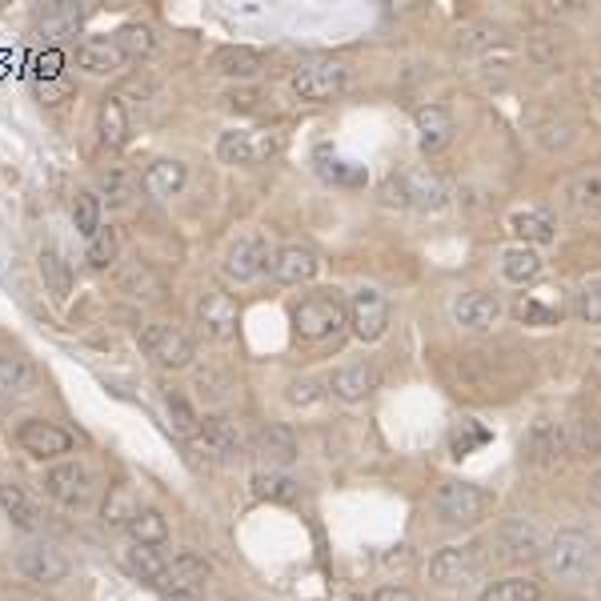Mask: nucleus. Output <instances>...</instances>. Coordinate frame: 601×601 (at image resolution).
Returning <instances> with one entry per match:
<instances>
[{"instance_id":"20e7f679","label":"nucleus","mask_w":601,"mask_h":601,"mask_svg":"<svg viewBox=\"0 0 601 601\" xmlns=\"http://www.w3.org/2000/svg\"><path fill=\"white\" fill-rule=\"evenodd\" d=\"M549 538L546 529L533 521V517H509L501 521L494 533V558L509 561V566H529V561H541Z\"/></svg>"},{"instance_id":"2f4dec72","label":"nucleus","mask_w":601,"mask_h":601,"mask_svg":"<svg viewBox=\"0 0 601 601\" xmlns=\"http://www.w3.org/2000/svg\"><path fill=\"white\" fill-rule=\"evenodd\" d=\"M169 578H173V586L177 590H189V593H200L205 586H209V578H213V566L200 553H177L173 558V566H169Z\"/></svg>"},{"instance_id":"4be33fe9","label":"nucleus","mask_w":601,"mask_h":601,"mask_svg":"<svg viewBox=\"0 0 601 601\" xmlns=\"http://www.w3.org/2000/svg\"><path fill=\"white\" fill-rule=\"evenodd\" d=\"M193 449H197V454H209L213 462H225V457H232L241 449V433H237V425H232L229 417H205V425H200L197 437H193Z\"/></svg>"},{"instance_id":"ea45409f","label":"nucleus","mask_w":601,"mask_h":601,"mask_svg":"<svg viewBox=\"0 0 601 601\" xmlns=\"http://www.w3.org/2000/svg\"><path fill=\"white\" fill-rule=\"evenodd\" d=\"M101 514H105V526H125L128 529V521L141 514V506H137V497H133V489L128 486H113L105 497V506H101Z\"/></svg>"},{"instance_id":"09e8293b","label":"nucleus","mask_w":601,"mask_h":601,"mask_svg":"<svg viewBox=\"0 0 601 601\" xmlns=\"http://www.w3.org/2000/svg\"><path fill=\"white\" fill-rule=\"evenodd\" d=\"M570 429V449L573 454H601V425L581 417V422L566 425Z\"/></svg>"},{"instance_id":"37998d69","label":"nucleus","mask_w":601,"mask_h":601,"mask_svg":"<svg viewBox=\"0 0 601 601\" xmlns=\"http://www.w3.org/2000/svg\"><path fill=\"white\" fill-rule=\"evenodd\" d=\"M497 44H501V29H494V24H465L457 32V49L462 53H494Z\"/></svg>"},{"instance_id":"864d4df0","label":"nucleus","mask_w":601,"mask_h":601,"mask_svg":"<svg viewBox=\"0 0 601 601\" xmlns=\"http://www.w3.org/2000/svg\"><path fill=\"white\" fill-rule=\"evenodd\" d=\"M573 137H578V125H573V121H561V125L549 121V125L538 128V141L546 148H566V145H573Z\"/></svg>"},{"instance_id":"5fc2aeb1","label":"nucleus","mask_w":601,"mask_h":601,"mask_svg":"<svg viewBox=\"0 0 601 601\" xmlns=\"http://www.w3.org/2000/svg\"><path fill=\"white\" fill-rule=\"evenodd\" d=\"M586 494H590V501H593V506L601 509V469H598V474L590 477V489H586Z\"/></svg>"},{"instance_id":"a19ab883","label":"nucleus","mask_w":601,"mask_h":601,"mask_svg":"<svg viewBox=\"0 0 601 601\" xmlns=\"http://www.w3.org/2000/svg\"><path fill=\"white\" fill-rule=\"evenodd\" d=\"M253 486L261 501H277V506H293L297 497H301V486L286 474H257Z\"/></svg>"},{"instance_id":"c756f323","label":"nucleus","mask_w":601,"mask_h":601,"mask_svg":"<svg viewBox=\"0 0 601 601\" xmlns=\"http://www.w3.org/2000/svg\"><path fill=\"white\" fill-rule=\"evenodd\" d=\"M37 269H41L44 293H53V301H64L73 293V273H69V261L56 253L53 245H44L41 257H37Z\"/></svg>"},{"instance_id":"a211bd4d","label":"nucleus","mask_w":601,"mask_h":601,"mask_svg":"<svg viewBox=\"0 0 601 601\" xmlns=\"http://www.w3.org/2000/svg\"><path fill=\"white\" fill-rule=\"evenodd\" d=\"M381 385V373L373 361H353V365H341L333 377H329V393L338 401H349V405H358L365 401L373 390Z\"/></svg>"},{"instance_id":"393cba45","label":"nucleus","mask_w":601,"mask_h":601,"mask_svg":"<svg viewBox=\"0 0 601 601\" xmlns=\"http://www.w3.org/2000/svg\"><path fill=\"white\" fill-rule=\"evenodd\" d=\"M213 69L221 76H237V81H249L265 69V56L249 44H221L217 53H213Z\"/></svg>"},{"instance_id":"6e6d98bb","label":"nucleus","mask_w":601,"mask_h":601,"mask_svg":"<svg viewBox=\"0 0 601 601\" xmlns=\"http://www.w3.org/2000/svg\"><path fill=\"white\" fill-rule=\"evenodd\" d=\"M165 601H197V593L177 590V586H173V590H165Z\"/></svg>"},{"instance_id":"473e14b6","label":"nucleus","mask_w":601,"mask_h":601,"mask_svg":"<svg viewBox=\"0 0 601 601\" xmlns=\"http://www.w3.org/2000/svg\"><path fill=\"white\" fill-rule=\"evenodd\" d=\"M501 277L509 286H529L541 277V257L529 249V245H517V249H506L501 253Z\"/></svg>"},{"instance_id":"7ed1b4c3","label":"nucleus","mask_w":601,"mask_h":601,"mask_svg":"<svg viewBox=\"0 0 601 601\" xmlns=\"http://www.w3.org/2000/svg\"><path fill=\"white\" fill-rule=\"evenodd\" d=\"M345 325H349V305L338 293H313L293 305V333L301 341L338 338Z\"/></svg>"},{"instance_id":"13d9d810","label":"nucleus","mask_w":601,"mask_h":601,"mask_svg":"<svg viewBox=\"0 0 601 601\" xmlns=\"http://www.w3.org/2000/svg\"><path fill=\"white\" fill-rule=\"evenodd\" d=\"M590 93H593V101H601V64L590 73Z\"/></svg>"},{"instance_id":"1a4fd4ad","label":"nucleus","mask_w":601,"mask_h":601,"mask_svg":"<svg viewBox=\"0 0 601 601\" xmlns=\"http://www.w3.org/2000/svg\"><path fill=\"white\" fill-rule=\"evenodd\" d=\"M269 265H273L269 245H265L257 232H245V237H237V241L225 249L221 273H225V281H232V286H249V281H257Z\"/></svg>"},{"instance_id":"6ab92c4d","label":"nucleus","mask_w":601,"mask_h":601,"mask_svg":"<svg viewBox=\"0 0 601 601\" xmlns=\"http://www.w3.org/2000/svg\"><path fill=\"white\" fill-rule=\"evenodd\" d=\"M125 53L116 49L113 37H85L76 44V69L89 76H113L125 69Z\"/></svg>"},{"instance_id":"6e6552de","label":"nucleus","mask_w":601,"mask_h":601,"mask_svg":"<svg viewBox=\"0 0 601 601\" xmlns=\"http://www.w3.org/2000/svg\"><path fill=\"white\" fill-rule=\"evenodd\" d=\"M349 85V73L345 64L338 61H313V64H301L293 73V93L301 101H313V105H325V101H338Z\"/></svg>"},{"instance_id":"b1692460","label":"nucleus","mask_w":601,"mask_h":601,"mask_svg":"<svg viewBox=\"0 0 601 601\" xmlns=\"http://www.w3.org/2000/svg\"><path fill=\"white\" fill-rule=\"evenodd\" d=\"M561 200H566V209L573 217H598L601 213V173H578L573 180H566V189H561Z\"/></svg>"},{"instance_id":"aec40b11","label":"nucleus","mask_w":601,"mask_h":601,"mask_svg":"<svg viewBox=\"0 0 601 601\" xmlns=\"http://www.w3.org/2000/svg\"><path fill=\"white\" fill-rule=\"evenodd\" d=\"M121 289H125L128 297H137V301H145V305H160L165 301V293H169V286H165V277L153 269L148 261H141V257H133V261L121 265Z\"/></svg>"},{"instance_id":"a18cd8bd","label":"nucleus","mask_w":601,"mask_h":601,"mask_svg":"<svg viewBox=\"0 0 601 601\" xmlns=\"http://www.w3.org/2000/svg\"><path fill=\"white\" fill-rule=\"evenodd\" d=\"M317 173L325 180H333V185H361V180H365V173H361L358 165L329 157V153H317Z\"/></svg>"},{"instance_id":"423d86ee","label":"nucleus","mask_w":601,"mask_h":601,"mask_svg":"<svg viewBox=\"0 0 601 601\" xmlns=\"http://www.w3.org/2000/svg\"><path fill=\"white\" fill-rule=\"evenodd\" d=\"M489 509V497L469 481H445L433 494V514L442 517L445 526H477Z\"/></svg>"},{"instance_id":"f3484780","label":"nucleus","mask_w":601,"mask_h":601,"mask_svg":"<svg viewBox=\"0 0 601 601\" xmlns=\"http://www.w3.org/2000/svg\"><path fill=\"white\" fill-rule=\"evenodd\" d=\"M413 128H417V148H422L425 157H433V153H442V148L454 145L457 121L445 105H425V108H417V116H413Z\"/></svg>"},{"instance_id":"f03ea898","label":"nucleus","mask_w":601,"mask_h":601,"mask_svg":"<svg viewBox=\"0 0 601 601\" xmlns=\"http://www.w3.org/2000/svg\"><path fill=\"white\" fill-rule=\"evenodd\" d=\"M541 561H546L549 578L566 581V586H581V581L593 578L598 549H593V541L586 538V533H578V529H566V533H558V538H549Z\"/></svg>"},{"instance_id":"9b49d317","label":"nucleus","mask_w":601,"mask_h":601,"mask_svg":"<svg viewBox=\"0 0 601 601\" xmlns=\"http://www.w3.org/2000/svg\"><path fill=\"white\" fill-rule=\"evenodd\" d=\"M41 486H44V494L64 509H85L89 501H93V477H89L85 465H76V462L53 465V469L44 474Z\"/></svg>"},{"instance_id":"79ce46f5","label":"nucleus","mask_w":601,"mask_h":601,"mask_svg":"<svg viewBox=\"0 0 601 601\" xmlns=\"http://www.w3.org/2000/svg\"><path fill=\"white\" fill-rule=\"evenodd\" d=\"M73 225L81 237H93L101 229V197L93 189H81L73 197Z\"/></svg>"},{"instance_id":"c9c22d12","label":"nucleus","mask_w":601,"mask_h":601,"mask_svg":"<svg viewBox=\"0 0 601 601\" xmlns=\"http://www.w3.org/2000/svg\"><path fill=\"white\" fill-rule=\"evenodd\" d=\"M509 229H514L526 245H549L553 237H558V225H553V217H546V213H533V209L514 213V217H509Z\"/></svg>"},{"instance_id":"4c0bfd02","label":"nucleus","mask_w":601,"mask_h":601,"mask_svg":"<svg viewBox=\"0 0 601 601\" xmlns=\"http://www.w3.org/2000/svg\"><path fill=\"white\" fill-rule=\"evenodd\" d=\"M113 41H116V49L125 53V61H141V56H148L157 49V37H153L148 24H125V29L113 32Z\"/></svg>"},{"instance_id":"ddd939ff","label":"nucleus","mask_w":601,"mask_h":601,"mask_svg":"<svg viewBox=\"0 0 601 601\" xmlns=\"http://www.w3.org/2000/svg\"><path fill=\"white\" fill-rule=\"evenodd\" d=\"M17 445H21L29 457H37V462H53V457L73 454V433L53 422L32 417V422H24L21 429H17Z\"/></svg>"},{"instance_id":"bb28decb","label":"nucleus","mask_w":601,"mask_h":601,"mask_svg":"<svg viewBox=\"0 0 601 601\" xmlns=\"http://www.w3.org/2000/svg\"><path fill=\"white\" fill-rule=\"evenodd\" d=\"M37 393V373L24 358H0V401H24Z\"/></svg>"},{"instance_id":"8fccbe9b","label":"nucleus","mask_w":601,"mask_h":601,"mask_svg":"<svg viewBox=\"0 0 601 601\" xmlns=\"http://www.w3.org/2000/svg\"><path fill=\"white\" fill-rule=\"evenodd\" d=\"M514 313H517V321H526V325H558V309H549V305H541V301H533V297H521L514 305Z\"/></svg>"},{"instance_id":"72a5a7b5","label":"nucleus","mask_w":601,"mask_h":601,"mask_svg":"<svg viewBox=\"0 0 601 601\" xmlns=\"http://www.w3.org/2000/svg\"><path fill=\"white\" fill-rule=\"evenodd\" d=\"M96 197H101V205H108V209H128L133 197H137V180L128 177L125 169H105L101 180H96Z\"/></svg>"},{"instance_id":"2eb2a0df","label":"nucleus","mask_w":601,"mask_h":601,"mask_svg":"<svg viewBox=\"0 0 601 601\" xmlns=\"http://www.w3.org/2000/svg\"><path fill=\"white\" fill-rule=\"evenodd\" d=\"M237 301L225 289H209L197 301V325L209 341H229L237 333Z\"/></svg>"},{"instance_id":"4468645a","label":"nucleus","mask_w":601,"mask_h":601,"mask_svg":"<svg viewBox=\"0 0 601 601\" xmlns=\"http://www.w3.org/2000/svg\"><path fill=\"white\" fill-rule=\"evenodd\" d=\"M570 429L558 422H538L533 429L526 433V442H521V457H526L529 465H561L566 457H570Z\"/></svg>"},{"instance_id":"3c124183","label":"nucleus","mask_w":601,"mask_h":601,"mask_svg":"<svg viewBox=\"0 0 601 601\" xmlns=\"http://www.w3.org/2000/svg\"><path fill=\"white\" fill-rule=\"evenodd\" d=\"M197 393L217 405V401L229 397V377H225V373H217V370H200L197 373Z\"/></svg>"},{"instance_id":"412c9836","label":"nucleus","mask_w":601,"mask_h":601,"mask_svg":"<svg viewBox=\"0 0 601 601\" xmlns=\"http://www.w3.org/2000/svg\"><path fill=\"white\" fill-rule=\"evenodd\" d=\"M17 570H21L29 581L56 586V581L69 578V558H64L61 549H53V546H29V549H21V558H17Z\"/></svg>"},{"instance_id":"a878e982","label":"nucleus","mask_w":601,"mask_h":601,"mask_svg":"<svg viewBox=\"0 0 601 601\" xmlns=\"http://www.w3.org/2000/svg\"><path fill=\"white\" fill-rule=\"evenodd\" d=\"M185 180H189V169H185V160L177 157H160L145 169V189L160 200L177 197V193L185 189Z\"/></svg>"},{"instance_id":"e433bc0d","label":"nucleus","mask_w":601,"mask_h":601,"mask_svg":"<svg viewBox=\"0 0 601 601\" xmlns=\"http://www.w3.org/2000/svg\"><path fill=\"white\" fill-rule=\"evenodd\" d=\"M0 509L9 517L17 529H37V509H32L29 494L21 486H12V481H0Z\"/></svg>"},{"instance_id":"dca6fc26","label":"nucleus","mask_w":601,"mask_h":601,"mask_svg":"<svg viewBox=\"0 0 601 601\" xmlns=\"http://www.w3.org/2000/svg\"><path fill=\"white\" fill-rule=\"evenodd\" d=\"M501 317H506V305L486 289H469L454 301V321L462 329H474V333H489Z\"/></svg>"},{"instance_id":"0eeeda50","label":"nucleus","mask_w":601,"mask_h":601,"mask_svg":"<svg viewBox=\"0 0 601 601\" xmlns=\"http://www.w3.org/2000/svg\"><path fill=\"white\" fill-rule=\"evenodd\" d=\"M481 570H486L481 546H449L429 561V578L442 590H465V586H474L481 578Z\"/></svg>"},{"instance_id":"f257e3e1","label":"nucleus","mask_w":601,"mask_h":601,"mask_svg":"<svg viewBox=\"0 0 601 601\" xmlns=\"http://www.w3.org/2000/svg\"><path fill=\"white\" fill-rule=\"evenodd\" d=\"M381 200L413 213H442L449 205V185L429 169H405L381 185Z\"/></svg>"},{"instance_id":"7c9ffc66","label":"nucleus","mask_w":601,"mask_h":601,"mask_svg":"<svg viewBox=\"0 0 601 601\" xmlns=\"http://www.w3.org/2000/svg\"><path fill=\"white\" fill-rule=\"evenodd\" d=\"M257 454L269 465H289L297 457V437L289 425H265L257 433Z\"/></svg>"},{"instance_id":"c85d7f7f","label":"nucleus","mask_w":601,"mask_h":601,"mask_svg":"<svg viewBox=\"0 0 601 601\" xmlns=\"http://www.w3.org/2000/svg\"><path fill=\"white\" fill-rule=\"evenodd\" d=\"M96 128H101V141L108 148H125L128 145V108L121 96H105L101 101V113H96Z\"/></svg>"},{"instance_id":"f704fd0d","label":"nucleus","mask_w":601,"mask_h":601,"mask_svg":"<svg viewBox=\"0 0 601 601\" xmlns=\"http://www.w3.org/2000/svg\"><path fill=\"white\" fill-rule=\"evenodd\" d=\"M128 538L137 541V546L157 549V546H165V541H169V521H165V514H160V509L141 506V514L128 521Z\"/></svg>"},{"instance_id":"49530a36","label":"nucleus","mask_w":601,"mask_h":601,"mask_svg":"<svg viewBox=\"0 0 601 601\" xmlns=\"http://www.w3.org/2000/svg\"><path fill=\"white\" fill-rule=\"evenodd\" d=\"M329 393V381H317V377H293L289 381V405H297V410H309V405H317V401Z\"/></svg>"},{"instance_id":"5701e85b","label":"nucleus","mask_w":601,"mask_h":601,"mask_svg":"<svg viewBox=\"0 0 601 601\" xmlns=\"http://www.w3.org/2000/svg\"><path fill=\"white\" fill-rule=\"evenodd\" d=\"M317 269H321V261H317V253L305 249V245H286V249L273 253V277L281 286H309L317 277Z\"/></svg>"},{"instance_id":"de8ad7c7","label":"nucleus","mask_w":601,"mask_h":601,"mask_svg":"<svg viewBox=\"0 0 601 601\" xmlns=\"http://www.w3.org/2000/svg\"><path fill=\"white\" fill-rule=\"evenodd\" d=\"M165 410H169V422L180 437H197L200 422H197V413H193V405L180 397V393H169V397H165Z\"/></svg>"},{"instance_id":"c03bdc74","label":"nucleus","mask_w":601,"mask_h":601,"mask_svg":"<svg viewBox=\"0 0 601 601\" xmlns=\"http://www.w3.org/2000/svg\"><path fill=\"white\" fill-rule=\"evenodd\" d=\"M116 253H121V241H116V229L113 225H101V229L89 237V265L93 269H108V265L116 261Z\"/></svg>"},{"instance_id":"f8f14e48","label":"nucleus","mask_w":601,"mask_h":601,"mask_svg":"<svg viewBox=\"0 0 601 601\" xmlns=\"http://www.w3.org/2000/svg\"><path fill=\"white\" fill-rule=\"evenodd\" d=\"M349 325L361 341H381L390 329V301L373 286H361L349 301Z\"/></svg>"},{"instance_id":"39448f33","label":"nucleus","mask_w":601,"mask_h":601,"mask_svg":"<svg viewBox=\"0 0 601 601\" xmlns=\"http://www.w3.org/2000/svg\"><path fill=\"white\" fill-rule=\"evenodd\" d=\"M277 153H281V133H273V128H229L217 141V157L225 165H245V169L265 165Z\"/></svg>"},{"instance_id":"9d476101","label":"nucleus","mask_w":601,"mask_h":601,"mask_svg":"<svg viewBox=\"0 0 601 601\" xmlns=\"http://www.w3.org/2000/svg\"><path fill=\"white\" fill-rule=\"evenodd\" d=\"M141 345H145V353L153 361H157L160 370H189L193 358H197V349H193L189 333H180L177 325H148L145 333H141Z\"/></svg>"},{"instance_id":"603ef678","label":"nucleus","mask_w":601,"mask_h":601,"mask_svg":"<svg viewBox=\"0 0 601 601\" xmlns=\"http://www.w3.org/2000/svg\"><path fill=\"white\" fill-rule=\"evenodd\" d=\"M578 317H581V321H590V325H601V281H590V286H581V293H578Z\"/></svg>"},{"instance_id":"58836bf2","label":"nucleus","mask_w":601,"mask_h":601,"mask_svg":"<svg viewBox=\"0 0 601 601\" xmlns=\"http://www.w3.org/2000/svg\"><path fill=\"white\" fill-rule=\"evenodd\" d=\"M477 601H541V586L533 578H506L494 581Z\"/></svg>"},{"instance_id":"4d7b16f0","label":"nucleus","mask_w":601,"mask_h":601,"mask_svg":"<svg viewBox=\"0 0 601 601\" xmlns=\"http://www.w3.org/2000/svg\"><path fill=\"white\" fill-rule=\"evenodd\" d=\"M377 601H413V593H405V590H385V593H377Z\"/></svg>"},{"instance_id":"cd10ccee","label":"nucleus","mask_w":601,"mask_h":601,"mask_svg":"<svg viewBox=\"0 0 601 601\" xmlns=\"http://www.w3.org/2000/svg\"><path fill=\"white\" fill-rule=\"evenodd\" d=\"M121 566L128 570V578H137V581H148V586H165V578H169V566L157 558V549H148V546H133L121 553Z\"/></svg>"}]
</instances>
